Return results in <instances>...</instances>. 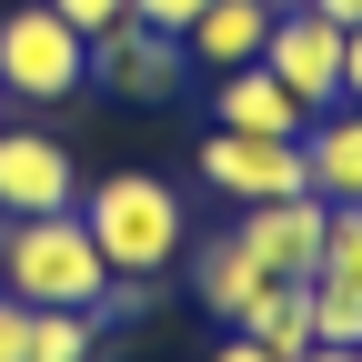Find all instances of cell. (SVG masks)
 I'll return each instance as SVG.
<instances>
[{
  "label": "cell",
  "instance_id": "1",
  "mask_svg": "<svg viewBox=\"0 0 362 362\" xmlns=\"http://www.w3.org/2000/svg\"><path fill=\"white\" fill-rule=\"evenodd\" d=\"M81 221L101 242L111 282H161L192 252V211H181V192L161 171H101V192H81Z\"/></svg>",
  "mask_w": 362,
  "mask_h": 362
},
{
  "label": "cell",
  "instance_id": "13",
  "mask_svg": "<svg viewBox=\"0 0 362 362\" xmlns=\"http://www.w3.org/2000/svg\"><path fill=\"white\" fill-rule=\"evenodd\" d=\"M252 292H262V262H252V252H242L232 232H221V242H202V252H192V302L211 312V322H221V332H232V322H242V302H252Z\"/></svg>",
  "mask_w": 362,
  "mask_h": 362
},
{
  "label": "cell",
  "instance_id": "20",
  "mask_svg": "<svg viewBox=\"0 0 362 362\" xmlns=\"http://www.w3.org/2000/svg\"><path fill=\"white\" fill-rule=\"evenodd\" d=\"M342 101L362 111V30H342Z\"/></svg>",
  "mask_w": 362,
  "mask_h": 362
},
{
  "label": "cell",
  "instance_id": "6",
  "mask_svg": "<svg viewBox=\"0 0 362 362\" xmlns=\"http://www.w3.org/2000/svg\"><path fill=\"white\" fill-rule=\"evenodd\" d=\"M202 181L221 202H292V192H312L302 141H272V131H211L202 141Z\"/></svg>",
  "mask_w": 362,
  "mask_h": 362
},
{
  "label": "cell",
  "instance_id": "22",
  "mask_svg": "<svg viewBox=\"0 0 362 362\" xmlns=\"http://www.w3.org/2000/svg\"><path fill=\"white\" fill-rule=\"evenodd\" d=\"M211 362H272V352H262V342H242V332H221V352H211Z\"/></svg>",
  "mask_w": 362,
  "mask_h": 362
},
{
  "label": "cell",
  "instance_id": "12",
  "mask_svg": "<svg viewBox=\"0 0 362 362\" xmlns=\"http://www.w3.org/2000/svg\"><path fill=\"white\" fill-rule=\"evenodd\" d=\"M242 342H262L272 362H302L312 352V282H262L252 302H242V322H232Z\"/></svg>",
  "mask_w": 362,
  "mask_h": 362
},
{
  "label": "cell",
  "instance_id": "14",
  "mask_svg": "<svg viewBox=\"0 0 362 362\" xmlns=\"http://www.w3.org/2000/svg\"><path fill=\"white\" fill-rule=\"evenodd\" d=\"M101 312H30V352L21 362H90V352H101Z\"/></svg>",
  "mask_w": 362,
  "mask_h": 362
},
{
  "label": "cell",
  "instance_id": "16",
  "mask_svg": "<svg viewBox=\"0 0 362 362\" xmlns=\"http://www.w3.org/2000/svg\"><path fill=\"white\" fill-rule=\"evenodd\" d=\"M312 342H332V352L362 342V292L352 282H312Z\"/></svg>",
  "mask_w": 362,
  "mask_h": 362
},
{
  "label": "cell",
  "instance_id": "17",
  "mask_svg": "<svg viewBox=\"0 0 362 362\" xmlns=\"http://www.w3.org/2000/svg\"><path fill=\"white\" fill-rule=\"evenodd\" d=\"M51 11H61L81 40H101V30H121V21H131V0H51Z\"/></svg>",
  "mask_w": 362,
  "mask_h": 362
},
{
  "label": "cell",
  "instance_id": "9",
  "mask_svg": "<svg viewBox=\"0 0 362 362\" xmlns=\"http://www.w3.org/2000/svg\"><path fill=\"white\" fill-rule=\"evenodd\" d=\"M292 0H211V11L181 30V51H192V71H242V61H262V40H272V21H282Z\"/></svg>",
  "mask_w": 362,
  "mask_h": 362
},
{
  "label": "cell",
  "instance_id": "24",
  "mask_svg": "<svg viewBox=\"0 0 362 362\" xmlns=\"http://www.w3.org/2000/svg\"><path fill=\"white\" fill-rule=\"evenodd\" d=\"M352 362H362V342H352Z\"/></svg>",
  "mask_w": 362,
  "mask_h": 362
},
{
  "label": "cell",
  "instance_id": "15",
  "mask_svg": "<svg viewBox=\"0 0 362 362\" xmlns=\"http://www.w3.org/2000/svg\"><path fill=\"white\" fill-rule=\"evenodd\" d=\"M312 282H352L362 292V202H332V221H322V272Z\"/></svg>",
  "mask_w": 362,
  "mask_h": 362
},
{
  "label": "cell",
  "instance_id": "3",
  "mask_svg": "<svg viewBox=\"0 0 362 362\" xmlns=\"http://www.w3.org/2000/svg\"><path fill=\"white\" fill-rule=\"evenodd\" d=\"M90 90V40L51 11V0H21L0 21V101L21 111H51V101H81Z\"/></svg>",
  "mask_w": 362,
  "mask_h": 362
},
{
  "label": "cell",
  "instance_id": "23",
  "mask_svg": "<svg viewBox=\"0 0 362 362\" xmlns=\"http://www.w3.org/2000/svg\"><path fill=\"white\" fill-rule=\"evenodd\" d=\"M302 362H352V352H332V342H312V352H302Z\"/></svg>",
  "mask_w": 362,
  "mask_h": 362
},
{
  "label": "cell",
  "instance_id": "18",
  "mask_svg": "<svg viewBox=\"0 0 362 362\" xmlns=\"http://www.w3.org/2000/svg\"><path fill=\"white\" fill-rule=\"evenodd\" d=\"M202 11H211V0H131V21H141V30H171V40L192 30Z\"/></svg>",
  "mask_w": 362,
  "mask_h": 362
},
{
  "label": "cell",
  "instance_id": "21",
  "mask_svg": "<svg viewBox=\"0 0 362 362\" xmlns=\"http://www.w3.org/2000/svg\"><path fill=\"white\" fill-rule=\"evenodd\" d=\"M312 21H332V30H362V0H302Z\"/></svg>",
  "mask_w": 362,
  "mask_h": 362
},
{
  "label": "cell",
  "instance_id": "11",
  "mask_svg": "<svg viewBox=\"0 0 362 362\" xmlns=\"http://www.w3.org/2000/svg\"><path fill=\"white\" fill-rule=\"evenodd\" d=\"M302 171H312L322 202H362V111L352 101H332V111L302 121Z\"/></svg>",
  "mask_w": 362,
  "mask_h": 362
},
{
  "label": "cell",
  "instance_id": "4",
  "mask_svg": "<svg viewBox=\"0 0 362 362\" xmlns=\"http://www.w3.org/2000/svg\"><path fill=\"white\" fill-rule=\"evenodd\" d=\"M322 221H332V202H322V192H292V202H242L232 242L262 262V282H312V272H322Z\"/></svg>",
  "mask_w": 362,
  "mask_h": 362
},
{
  "label": "cell",
  "instance_id": "7",
  "mask_svg": "<svg viewBox=\"0 0 362 362\" xmlns=\"http://www.w3.org/2000/svg\"><path fill=\"white\" fill-rule=\"evenodd\" d=\"M90 81L111 90V101H181V81H192V51H181L171 30H141L121 21L90 40Z\"/></svg>",
  "mask_w": 362,
  "mask_h": 362
},
{
  "label": "cell",
  "instance_id": "19",
  "mask_svg": "<svg viewBox=\"0 0 362 362\" xmlns=\"http://www.w3.org/2000/svg\"><path fill=\"white\" fill-rule=\"evenodd\" d=\"M21 352H30V302L0 292V362H21Z\"/></svg>",
  "mask_w": 362,
  "mask_h": 362
},
{
  "label": "cell",
  "instance_id": "10",
  "mask_svg": "<svg viewBox=\"0 0 362 362\" xmlns=\"http://www.w3.org/2000/svg\"><path fill=\"white\" fill-rule=\"evenodd\" d=\"M302 121H312V111H302L262 61H242V71L211 81V131H272V141H302Z\"/></svg>",
  "mask_w": 362,
  "mask_h": 362
},
{
  "label": "cell",
  "instance_id": "8",
  "mask_svg": "<svg viewBox=\"0 0 362 362\" xmlns=\"http://www.w3.org/2000/svg\"><path fill=\"white\" fill-rule=\"evenodd\" d=\"M262 71L282 81L302 111H332V101H342V30H332V21H312L302 0H292L282 21H272V40H262Z\"/></svg>",
  "mask_w": 362,
  "mask_h": 362
},
{
  "label": "cell",
  "instance_id": "2",
  "mask_svg": "<svg viewBox=\"0 0 362 362\" xmlns=\"http://www.w3.org/2000/svg\"><path fill=\"white\" fill-rule=\"evenodd\" d=\"M0 292H21L30 312H101L111 262L81 211H21L0 232Z\"/></svg>",
  "mask_w": 362,
  "mask_h": 362
},
{
  "label": "cell",
  "instance_id": "5",
  "mask_svg": "<svg viewBox=\"0 0 362 362\" xmlns=\"http://www.w3.org/2000/svg\"><path fill=\"white\" fill-rule=\"evenodd\" d=\"M0 211H81V161L61 131H30V121H0Z\"/></svg>",
  "mask_w": 362,
  "mask_h": 362
}]
</instances>
